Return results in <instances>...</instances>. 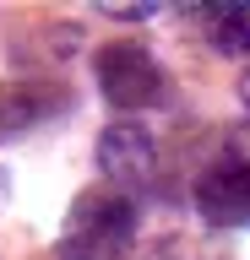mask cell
<instances>
[{
	"label": "cell",
	"mask_w": 250,
	"mask_h": 260,
	"mask_svg": "<svg viewBox=\"0 0 250 260\" xmlns=\"http://www.w3.org/2000/svg\"><path fill=\"white\" fill-rule=\"evenodd\" d=\"M136 244V206L115 184L82 190L60 228V260H125Z\"/></svg>",
	"instance_id": "1"
},
{
	"label": "cell",
	"mask_w": 250,
	"mask_h": 260,
	"mask_svg": "<svg viewBox=\"0 0 250 260\" xmlns=\"http://www.w3.org/2000/svg\"><path fill=\"white\" fill-rule=\"evenodd\" d=\"M98 87H103V98H109L115 109L136 114V109L163 103L169 76H163V65L152 60L142 44H109L98 54Z\"/></svg>",
	"instance_id": "2"
},
{
	"label": "cell",
	"mask_w": 250,
	"mask_h": 260,
	"mask_svg": "<svg viewBox=\"0 0 250 260\" xmlns=\"http://www.w3.org/2000/svg\"><path fill=\"white\" fill-rule=\"evenodd\" d=\"M196 211L212 228H250V162H217L196 179Z\"/></svg>",
	"instance_id": "3"
},
{
	"label": "cell",
	"mask_w": 250,
	"mask_h": 260,
	"mask_svg": "<svg viewBox=\"0 0 250 260\" xmlns=\"http://www.w3.org/2000/svg\"><path fill=\"white\" fill-rule=\"evenodd\" d=\"M98 168L109 174V184H147L152 168H158V146H152V136L142 125H131V119H120V125H109L98 136Z\"/></svg>",
	"instance_id": "4"
},
{
	"label": "cell",
	"mask_w": 250,
	"mask_h": 260,
	"mask_svg": "<svg viewBox=\"0 0 250 260\" xmlns=\"http://www.w3.org/2000/svg\"><path fill=\"white\" fill-rule=\"evenodd\" d=\"M66 109V92L49 81H11L0 92V136H22V130L44 125Z\"/></svg>",
	"instance_id": "5"
},
{
	"label": "cell",
	"mask_w": 250,
	"mask_h": 260,
	"mask_svg": "<svg viewBox=\"0 0 250 260\" xmlns=\"http://www.w3.org/2000/svg\"><path fill=\"white\" fill-rule=\"evenodd\" d=\"M196 22L207 27L217 54H250V0H223V6H196Z\"/></svg>",
	"instance_id": "6"
},
{
	"label": "cell",
	"mask_w": 250,
	"mask_h": 260,
	"mask_svg": "<svg viewBox=\"0 0 250 260\" xmlns=\"http://www.w3.org/2000/svg\"><path fill=\"white\" fill-rule=\"evenodd\" d=\"M239 98H245V103H250V71H245V76H239Z\"/></svg>",
	"instance_id": "7"
}]
</instances>
